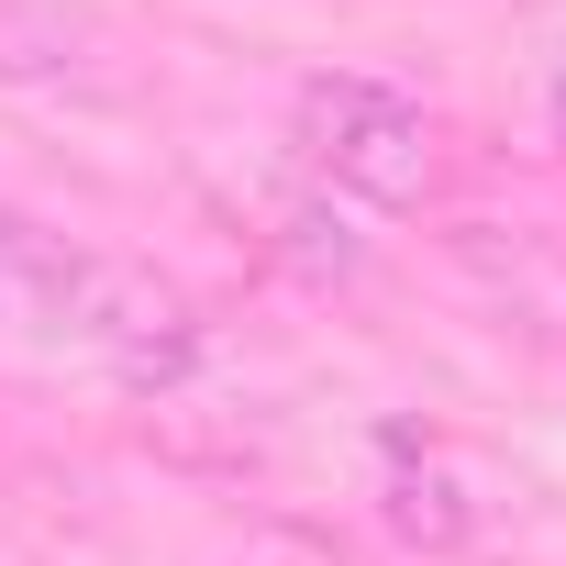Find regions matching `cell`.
I'll list each match as a JSON object with an SVG mask.
<instances>
[{
  "label": "cell",
  "mask_w": 566,
  "mask_h": 566,
  "mask_svg": "<svg viewBox=\"0 0 566 566\" xmlns=\"http://www.w3.org/2000/svg\"><path fill=\"white\" fill-rule=\"evenodd\" d=\"M378 511H389V533H400V544H422V555H455V544L478 533L467 455H455L444 433H389V444H378Z\"/></svg>",
  "instance_id": "cell-3"
},
{
  "label": "cell",
  "mask_w": 566,
  "mask_h": 566,
  "mask_svg": "<svg viewBox=\"0 0 566 566\" xmlns=\"http://www.w3.org/2000/svg\"><path fill=\"white\" fill-rule=\"evenodd\" d=\"M45 334L78 345L90 367H112L123 389H178L200 367V301L178 277L134 266V255H78L56 266V301H45Z\"/></svg>",
  "instance_id": "cell-1"
},
{
  "label": "cell",
  "mask_w": 566,
  "mask_h": 566,
  "mask_svg": "<svg viewBox=\"0 0 566 566\" xmlns=\"http://www.w3.org/2000/svg\"><path fill=\"white\" fill-rule=\"evenodd\" d=\"M301 167L323 189H356L367 211H411L433 189V112L389 78H301Z\"/></svg>",
  "instance_id": "cell-2"
},
{
  "label": "cell",
  "mask_w": 566,
  "mask_h": 566,
  "mask_svg": "<svg viewBox=\"0 0 566 566\" xmlns=\"http://www.w3.org/2000/svg\"><path fill=\"white\" fill-rule=\"evenodd\" d=\"M56 266H67V244H56V233H34L23 211H0V323H45Z\"/></svg>",
  "instance_id": "cell-4"
},
{
  "label": "cell",
  "mask_w": 566,
  "mask_h": 566,
  "mask_svg": "<svg viewBox=\"0 0 566 566\" xmlns=\"http://www.w3.org/2000/svg\"><path fill=\"white\" fill-rule=\"evenodd\" d=\"M544 112H555V145H566V45H555V67H544Z\"/></svg>",
  "instance_id": "cell-5"
}]
</instances>
